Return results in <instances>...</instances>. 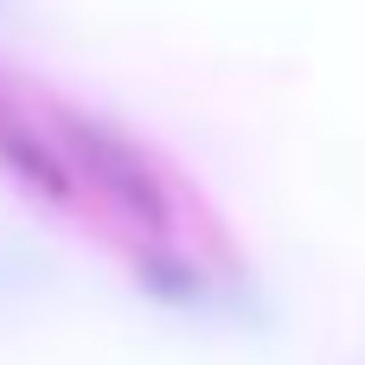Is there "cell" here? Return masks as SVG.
<instances>
[{
  "label": "cell",
  "instance_id": "obj_2",
  "mask_svg": "<svg viewBox=\"0 0 365 365\" xmlns=\"http://www.w3.org/2000/svg\"><path fill=\"white\" fill-rule=\"evenodd\" d=\"M0 160L32 186V192H45V199H71V167H64V154L26 122V115H13V109H0Z\"/></svg>",
  "mask_w": 365,
  "mask_h": 365
},
{
  "label": "cell",
  "instance_id": "obj_1",
  "mask_svg": "<svg viewBox=\"0 0 365 365\" xmlns=\"http://www.w3.org/2000/svg\"><path fill=\"white\" fill-rule=\"evenodd\" d=\"M64 135H71L77 160L90 167V180H96V186H103L128 218H141V225H167V192H160L154 167H148L122 135H109L103 122H83V115H71Z\"/></svg>",
  "mask_w": 365,
  "mask_h": 365
}]
</instances>
